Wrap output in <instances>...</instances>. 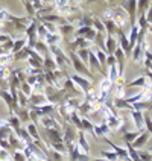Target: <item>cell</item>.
<instances>
[{"instance_id":"obj_1","label":"cell","mask_w":152,"mask_h":161,"mask_svg":"<svg viewBox=\"0 0 152 161\" xmlns=\"http://www.w3.org/2000/svg\"><path fill=\"white\" fill-rule=\"evenodd\" d=\"M49 52L52 53V58H53V61L56 63V67L61 70V72H65L70 65H72V61H70V58L65 55L63 49L59 47V46H53V47H49Z\"/></svg>"},{"instance_id":"obj_2","label":"cell","mask_w":152,"mask_h":161,"mask_svg":"<svg viewBox=\"0 0 152 161\" xmlns=\"http://www.w3.org/2000/svg\"><path fill=\"white\" fill-rule=\"evenodd\" d=\"M78 2H65V0H63V2H53V6H55V11L58 12V14H61V17L63 15H70V14H73V12H76V11H79V8H78Z\"/></svg>"},{"instance_id":"obj_3","label":"cell","mask_w":152,"mask_h":161,"mask_svg":"<svg viewBox=\"0 0 152 161\" xmlns=\"http://www.w3.org/2000/svg\"><path fill=\"white\" fill-rule=\"evenodd\" d=\"M70 61H72V65L75 67V70H76V75H79V76H82V78H87L88 80L93 79V76H91L90 70L85 67V64L78 58V55H75L72 52V53H70Z\"/></svg>"},{"instance_id":"obj_4","label":"cell","mask_w":152,"mask_h":161,"mask_svg":"<svg viewBox=\"0 0 152 161\" xmlns=\"http://www.w3.org/2000/svg\"><path fill=\"white\" fill-rule=\"evenodd\" d=\"M70 79H72L73 82H75V85H76L79 90H82L85 94L93 90L91 88V87H93V85H91V80H88L87 78H82V76H79V75L75 73V75H70Z\"/></svg>"},{"instance_id":"obj_5","label":"cell","mask_w":152,"mask_h":161,"mask_svg":"<svg viewBox=\"0 0 152 161\" xmlns=\"http://www.w3.org/2000/svg\"><path fill=\"white\" fill-rule=\"evenodd\" d=\"M144 52H146V41H137L135 47L132 49V59L135 63H140L142 58L144 56Z\"/></svg>"},{"instance_id":"obj_6","label":"cell","mask_w":152,"mask_h":161,"mask_svg":"<svg viewBox=\"0 0 152 161\" xmlns=\"http://www.w3.org/2000/svg\"><path fill=\"white\" fill-rule=\"evenodd\" d=\"M40 123L43 125L44 129H59L61 131V125H59V122L52 116H44L40 119Z\"/></svg>"},{"instance_id":"obj_7","label":"cell","mask_w":152,"mask_h":161,"mask_svg":"<svg viewBox=\"0 0 152 161\" xmlns=\"http://www.w3.org/2000/svg\"><path fill=\"white\" fill-rule=\"evenodd\" d=\"M129 114L132 117V120H134L135 123V128H137V132H144V119H143V113L142 111H129Z\"/></svg>"},{"instance_id":"obj_8","label":"cell","mask_w":152,"mask_h":161,"mask_svg":"<svg viewBox=\"0 0 152 161\" xmlns=\"http://www.w3.org/2000/svg\"><path fill=\"white\" fill-rule=\"evenodd\" d=\"M93 135H94V137H102V138H110V135H111V129H110L107 123L102 120V123H100V125H94Z\"/></svg>"},{"instance_id":"obj_9","label":"cell","mask_w":152,"mask_h":161,"mask_svg":"<svg viewBox=\"0 0 152 161\" xmlns=\"http://www.w3.org/2000/svg\"><path fill=\"white\" fill-rule=\"evenodd\" d=\"M107 143L110 144V147L116 152L117 158H120V160H123V161H131V160H129V155H128V151H126V149H123V147H120V146L114 144L111 140H110V138H107Z\"/></svg>"},{"instance_id":"obj_10","label":"cell","mask_w":152,"mask_h":161,"mask_svg":"<svg viewBox=\"0 0 152 161\" xmlns=\"http://www.w3.org/2000/svg\"><path fill=\"white\" fill-rule=\"evenodd\" d=\"M117 38H119V43H120L119 47L125 52V55L131 53V50H129V40H128V36H126L125 32H122V29H119V32H117Z\"/></svg>"},{"instance_id":"obj_11","label":"cell","mask_w":152,"mask_h":161,"mask_svg":"<svg viewBox=\"0 0 152 161\" xmlns=\"http://www.w3.org/2000/svg\"><path fill=\"white\" fill-rule=\"evenodd\" d=\"M88 69H90V70H98L99 73H102V75H105V76H107V73L104 72V69H102V65L99 64L98 58H96V53H94L93 50H90V58H88Z\"/></svg>"},{"instance_id":"obj_12","label":"cell","mask_w":152,"mask_h":161,"mask_svg":"<svg viewBox=\"0 0 152 161\" xmlns=\"http://www.w3.org/2000/svg\"><path fill=\"white\" fill-rule=\"evenodd\" d=\"M119 47L117 46V41H116V36H107V40H105V53H108L110 56L111 55H114L116 52V49Z\"/></svg>"},{"instance_id":"obj_13","label":"cell","mask_w":152,"mask_h":161,"mask_svg":"<svg viewBox=\"0 0 152 161\" xmlns=\"http://www.w3.org/2000/svg\"><path fill=\"white\" fill-rule=\"evenodd\" d=\"M76 144H78V147L81 149V152L88 157L90 146H88V143H87V140H85V134H84L82 131H79V135H78V143Z\"/></svg>"},{"instance_id":"obj_14","label":"cell","mask_w":152,"mask_h":161,"mask_svg":"<svg viewBox=\"0 0 152 161\" xmlns=\"http://www.w3.org/2000/svg\"><path fill=\"white\" fill-rule=\"evenodd\" d=\"M148 140H149V132H148V131H144V132H142V134L137 137V140H135L131 146H132L134 149H140L142 146H144V144L148 143Z\"/></svg>"},{"instance_id":"obj_15","label":"cell","mask_w":152,"mask_h":161,"mask_svg":"<svg viewBox=\"0 0 152 161\" xmlns=\"http://www.w3.org/2000/svg\"><path fill=\"white\" fill-rule=\"evenodd\" d=\"M61 38L63 36L59 35V34H47L44 41H46V44H47V47H53V46H58L61 43Z\"/></svg>"},{"instance_id":"obj_16","label":"cell","mask_w":152,"mask_h":161,"mask_svg":"<svg viewBox=\"0 0 152 161\" xmlns=\"http://www.w3.org/2000/svg\"><path fill=\"white\" fill-rule=\"evenodd\" d=\"M93 129H94V125L87 119V116L81 117V131H82L84 134H85V132H91V134H93Z\"/></svg>"},{"instance_id":"obj_17","label":"cell","mask_w":152,"mask_h":161,"mask_svg":"<svg viewBox=\"0 0 152 161\" xmlns=\"http://www.w3.org/2000/svg\"><path fill=\"white\" fill-rule=\"evenodd\" d=\"M140 135V132H137V131H123V140H125V143L128 144H132L137 140V137Z\"/></svg>"},{"instance_id":"obj_18","label":"cell","mask_w":152,"mask_h":161,"mask_svg":"<svg viewBox=\"0 0 152 161\" xmlns=\"http://www.w3.org/2000/svg\"><path fill=\"white\" fill-rule=\"evenodd\" d=\"M34 50H35L37 53L41 55L43 58H44L46 55H49V47H47V44H46V43H43V41H37Z\"/></svg>"},{"instance_id":"obj_19","label":"cell","mask_w":152,"mask_h":161,"mask_svg":"<svg viewBox=\"0 0 152 161\" xmlns=\"http://www.w3.org/2000/svg\"><path fill=\"white\" fill-rule=\"evenodd\" d=\"M90 50L91 49H79L78 50V58H79L82 63L85 64V65H88V58H90Z\"/></svg>"},{"instance_id":"obj_20","label":"cell","mask_w":152,"mask_h":161,"mask_svg":"<svg viewBox=\"0 0 152 161\" xmlns=\"http://www.w3.org/2000/svg\"><path fill=\"white\" fill-rule=\"evenodd\" d=\"M93 29L98 31V34H104V32H105L104 21H102L100 18H93Z\"/></svg>"},{"instance_id":"obj_21","label":"cell","mask_w":152,"mask_h":161,"mask_svg":"<svg viewBox=\"0 0 152 161\" xmlns=\"http://www.w3.org/2000/svg\"><path fill=\"white\" fill-rule=\"evenodd\" d=\"M73 31H75V27H73V25H70V23H67V25H64V26H58V34L61 36L65 35V34H70Z\"/></svg>"},{"instance_id":"obj_22","label":"cell","mask_w":152,"mask_h":161,"mask_svg":"<svg viewBox=\"0 0 152 161\" xmlns=\"http://www.w3.org/2000/svg\"><path fill=\"white\" fill-rule=\"evenodd\" d=\"M93 52L96 53V58H98L99 64H100V65H104V64H105V61H107V53H105L102 49H94Z\"/></svg>"},{"instance_id":"obj_23","label":"cell","mask_w":152,"mask_h":161,"mask_svg":"<svg viewBox=\"0 0 152 161\" xmlns=\"http://www.w3.org/2000/svg\"><path fill=\"white\" fill-rule=\"evenodd\" d=\"M102 158L105 161H117V155L114 151H102Z\"/></svg>"},{"instance_id":"obj_24","label":"cell","mask_w":152,"mask_h":161,"mask_svg":"<svg viewBox=\"0 0 152 161\" xmlns=\"http://www.w3.org/2000/svg\"><path fill=\"white\" fill-rule=\"evenodd\" d=\"M14 15H11L8 12V9L5 8H0V23H5V21H8V20H12Z\"/></svg>"},{"instance_id":"obj_25","label":"cell","mask_w":152,"mask_h":161,"mask_svg":"<svg viewBox=\"0 0 152 161\" xmlns=\"http://www.w3.org/2000/svg\"><path fill=\"white\" fill-rule=\"evenodd\" d=\"M11 76L8 65H0V80H6Z\"/></svg>"},{"instance_id":"obj_26","label":"cell","mask_w":152,"mask_h":161,"mask_svg":"<svg viewBox=\"0 0 152 161\" xmlns=\"http://www.w3.org/2000/svg\"><path fill=\"white\" fill-rule=\"evenodd\" d=\"M12 56L14 55L11 53V52H8V53H5V55H0V65H8L12 61Z\"/></svg>"},{"instance_id":"obj_27","label":"cell","mask_w":152,"mask_h":161,"mask_svg":"<svg viewBox=\"0 0 152 161\" xmlns=\"http://www.w3.org/2000/svg\"><path fill=\"white\" fill-rule=\"evenodd\" d=\"M143 119H144V128H146V131L152 135V119L149 114H143Z\"/></svg>"},{"instance_id":"obj_28","label":"cell","mask_w":152,"mask_h":161,"mask_svg":"<svg viewBox=\"0 0 152 161\" xmlns=\"http://www.w3.org/2000/svg\"><path fill=\"white\" fill-rule=\"evenodd\" d=\"M37 35H38V38H41V40H44L46 36H47V31H46V27L41 23H38V26H37Z\"/></svg>"},{"instance_id":"obj_29","label":"cell","mask_w":152,"mask_h":161,"mask_svg":"<svg viewBox=\"0 0 152 161\" xmlns=\"http://www.w3.org/2000/svg\"><path fill=\"white\" fill-rule=\"evenodd\" d=\"M138 153V158H140V161H152V153L146 152V151H140Z\"/></svg>"},{"instance_id":"obj_30","label":"cell","mask_w":152,"mask_h":161,"mask_svg":"<svg viewBox=\"0 0 152 161\" xmlns=\"http://www.w3.org/2000/svg\"><path fill=\"white\" fill-rule=\"evenodd\" d=\"M0 161H12V155L5 149H0Z\"/></svg>"},{"instance_id":"obj_31","label":"cell","mask_w":152,"mask_h":161,"mask_svg":"<svg viewBox=\"0 0 152 161\" xmlns=\"http://www.w3.org/2000/svg\"><path fill=\"white\" fill-rule=\"evenodd\" d=\"M11 155H12V160L14 161H26V158H25V155H23L21 151H14Z\"/></svg>"},{"instance_id":"obj_32","label":"cell","mask_w":152,"mask_h":161,"mask_svg":"<svg viewBox=\"0 0 152 161\" xmlns=\"http://www.w3.org/2000/svg\"><path fill=\"white\" fill-rule=\"evenodd\" d=\"M25 6H26V9H27V12L31 14V15H34V12H35V9H34V5H32V2H25L23 3Z\"/></svg>"},{"instance_id":"obj_33","label":"cell","mask_w":152,"mask_h":161,"mask_svg":"<svg viewBox=\"0 0 152 161\" xmlns=\"http://www.w3.org/2000/svg\"><path fill=\"white\" fill-rule=\"evenodd\" d=\"M149 151H151V152H152V146H151V147H149Z\"/></svg>"}]
</instances>
